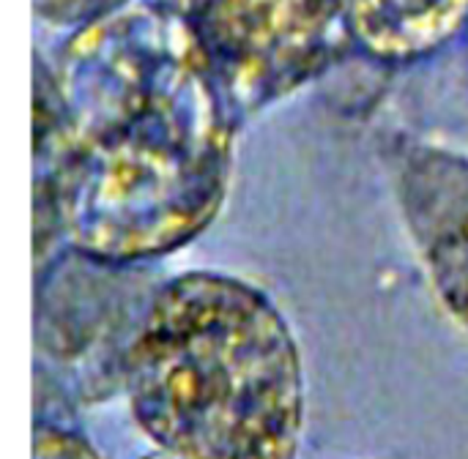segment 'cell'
Wrapping results in <instances>:
<instances>
[{
  "label": "cell",
  "instance_id": "obj_1",
  "mask_svg": "<svg viewBox=\"0 0 468 459\" xmlns=\"http://www.w3.org/2000/svg\"><path fill=\"white\" fill-rule=\"evenodd\" d=\"M36 266L55 244L140 266L200 238L225 208L236 110L200 33L159 0L71 30L33 90Z\"/></svg>",
  "mask_w": 468,
  "mask_h": 459
},
{
  "label": "cell",
  "instance_id": "obj_2",
  "mask_svg": "<svg viewBox=\"0 0 468 459\" xmlns=\"http://www.w3.org/2000/svg\"><path fill=\"white\" fill-rule=\"evenodd\" d=\"M140 433L176 459H296L304 367L285 315L255 285L186 271L143 307L123 356Z\"/></svg>",
  "mask_w": 468,
  "mask_h": 459
},
{
  "label": "cell",
  "instance_id": "obj_3",
  "mask_svg": "<svg viewBox=\"0 0 468 459\" xmlns=\"http://www.w3.org/2000/svg\"><path fill=\"white\" fill-rule=\"evenodd\" d=\"M206 41L241 115L318 77L346 41L335 0H159Z\"/></svg>",
  "mask_w": 468,
  "mask_h": 459
},
{
  "label": "cell",
  "instance_id": "obj_4",
  "mask_svg": "<svg viewBox=\"0 0 468 459\" xmlns=\"http://www.w3.org/2000/svg\"><path fill=\"white\" fill-rule=\"evenodd\" d=\"M395 200L436 301L468 331V156L431 142L403 145Z\"/></svg>",
  "mask_w": 468,
  "mask_h": 459
},
{
  "label": "cell",
  "instance_id": "obj_5",
  "mask_svg": "<svg viewBox=\"0 0 468 459\" xmlns=\"http://www.w3.org/2000/svg\"><path fill=\"white\" fill-rule=\"evenodd\" d=\"M346 41L376 63L411 66L468 30V0H335Z\"/></svg>",
  "mask_w": 468,
  "mask_h": 459
},
{
  "label": "cell",
  "instance_id": "obj_6",
  "mask_svg": "<svg viewBox=\"0 0 468 459\" xmlns=\"http://www.w3.org/2000/svg\"><path fill=\"white\" fill-rule=\"evenodd\" d=\"M132 0H33V14L52 30H77Z\"/></svg>",
  "mask_w": 468,
  "mask_h": 459
},
{
  "label": "cell",
  "instance_id": "obj_7",
  "mask_svg": "<svg viewBox=\"0 0 468 459\" xmlns=\"http://www.w3.org/2000/svg\"><path fill=\"white\" fill-rule=\"evenodd\" d=\"M33 459H99L85 438L60 427H36Z\"/></svg>",
  "mask_w": 468,
  "mask_h": 459
},
{
  "label": "cell",
  "instance_id": "obj_8",
  "mask_svg": "<svg viewBox=\"0 0 468 459\" xmlns=\"http://www.w3.org/2000/svg\"><path fill=\"white\" fill-rule=\"evenodd\" d=\"M145 459H176V457H167V454H162V452H159L156 457H145Z\"/></svg>",
  "mask_w": 468,
  "mask_h": 459
},
{
  "label": "cell",
  "instance_id": "obj_9",
  "mask_svg": "<svg viewBox=\"0 0 468 459\" xmlns=\"http://www.w3.org/2000/svg\"><path fill=\"white\" fill-rule=\"evenodd\" d=\"M466 44H468V30H466Z\"/></svg>",
  "mask_w": 468,
  "mask_h": 459
}]
</instances>
